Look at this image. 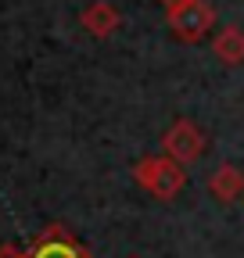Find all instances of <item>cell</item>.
Instances as JSON below:
<instances>
[{"label":"cell","instance_id":"obj_1","mask_svg":"<svg viewBox=\"0 0 244 258\" xmlns=\"http://www.w3.org/2000/svg\"><path fill=\"white\" fill-rule=\"evenodd\" d=\"M133 179L158 201H176L179 190L187 186V169L172 161L169 154H147L133 165Z\"/></svg>","mask_w":244,"mask_h":258},{"label":"cell","instance_id":"obj_7","mask_svg":"<svg viewBox=\"0 0 244 258\" xmlns=\"http://www.w3.org/2000/svg\"><path fill=\"white\" fill-rule=\"evenodd\" d=\"M86 25L94 29L97 36H104V32H111V25H115V15L108 18V11H104V8H97V11H90V15H86Z\"/></svg>","mask_w":244,"mask_h":258},{"label":"cell","instance_id":"obj_3","mask_svg":"<svg viewBox=\"0 0 244 258\" xmlns=\"http://www.w3.org/2000/svg\"><path fill=\"white\" fill-rule=\"evenodd\" d=\"M29 258H94V254H90V247H83L72 237V230H65L61 222H50V226H43V233L33 240Z\"/></svg>","mask_w":244,"mask_h":258},{"label":"cell","instance_id":"obj_6","mask_svg":"<svg viewBox=\"0 0 244 258\" xmlns=\"http://www.w3.org/2000/svg\"><path fill=\"white\" fill-rule=\"evenodd\" d=\"M216 54H219V61H226V64H240L244 61V36L237 29H226L223 36L216 40Z\"/></svg>","mask_w":244,"mask_h":258},{"label":"cell","instance_id":"obj_5","mask_svg":"<svg viewBox=\"0 0 244 258\" xmlns=\"http://www.w3.org/2000/svg\"><path fill=\"white\" fill-rule=\"evenodd\" d=\"M208 194L216 201H223V205L237 201L244 194V172L237 165H219L216 172H212V179H208Z\"/></svg>","mask_w":244,"mask_h":258},{"label":"cell","instance_id":"obj_2","mask_svg":"<svg viewBox=\"0 0 244 258\" xmlns=\"http://www.w3.org/2000/svg\"><path fill=\"white\" fill-rule=\"evenodd\" d=\"M205 147H208V140H205V133H201L191 118H176V122L165 129V137H162V151H165L172 161H179L183 169H187L191 161H198V158L205 154Z\"/></svg>","mask_w":244,"mask_h":258},{"label":"cell","instance_id":"obj_4","mask_svg":"<svg viewBox=\"0 0 244 258\" xmlns=\"http://www.w3.org/2000/svg\"><path fill=\"white\" fill-rule=\"evenodd\" d=\"M169 15H172L176 36H179V40H187V43L201 40V36H205V29L212 25V11L201 4V0H183V4H179L176 11H169Z\"/></svg>","mask_w":244,"mask_h":258},{"label":"cell","instance_id":"obj_8","mask_svg":"<svg viewBox=\"0 0 244 258\" xmlns=\"http://www.w3.org/2000/svg\"><path fill=\"white\" fill-rule=\"evenodd\" d=\"M0 258H29V251L18 247L15 240H8V244H0Z\"/></svg>","mask_w":244,"mask_h":258},{"label":"cell","instance_id":"obj_9","mask_svg":"<svg viewBox=\"0 0 244 258\" xmlns=\"http://www.w3.org/2000/svg\"><path fill=\"white\" fill-rule=\"evenodd\" d=\"M130 258H140V254H130Z\"/></svg>","mask_w":244,"mask_h":258}]
</instances>
